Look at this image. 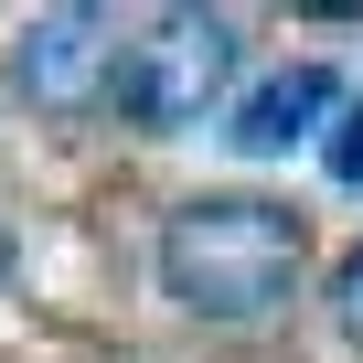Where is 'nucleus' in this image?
<instances>
[{
  "label": "nucleus",
  "instance_id": "f257e3e1",
  "mask_svg": "<svg viewBox=\"0 0 363 363\" xmlns=\"http://www.w3.org/2000/svg\"><path fill=\"white\" fill-rule=\"evenodd\" d=\"M160 278L193 320H267L299 289V214L257 193H203L160 225Z\"/></svg>",
  "mask_w": 363,
  "mask_h": 363
},
{
  "label": "nucleus",
  "instance_id": "f03ea898",
  "mask_svg": "<svg viewBox=\"0 0 363 363\" xmlns=\"http://www.w3.org/2000/svg\"><path fill=\"white\" fill-rule=\"evenodd\" d=\"M235 65H246V43H235L225 11H160V22L128 43V65H118V107H128L139 128H203V118L225 107Z\"/></svg>",
  "mask_w": 363,
  "mask_h": 363
},
{
  "label": "nucleus",
  "instance_id": "7ed1b4c3",
  "mask_svg": "<svg viewBox=\"0 0 363 363\" xmlns=\"http://www.w3.org/2000/svg\"><path fill=\"white\" fill-rule=\"evenodd\" d=\"M11 75H22V96H33V107L75 118V107H96V96L118 86V22H107V11H86V0H65V11H43V22L22 33Z\"/></svg>",
  "mask_w": 363,
  "mask_h": 363
},
{
  "label": "nucleus",
  "instance_id": "20e7f679",
  "mask_svg": "<svg viewBox=\"0 0 363 363\" xmlns=\"http://www.w3.org/2000/svg\"><path fill=\"white\" fill-rule=\"evenodd\" d=\"M320 118H342V86H331V65H278L267 86H246V96H235L225 139H235L246 160H278V150H299Z\"/></svg>",
  "mask_w": 363,
  "mask_h": 363
},
{
  "label": "nucleus",
  "instance_id": "39448f33",
  "mask_svg": "<svg viewBox=\"0 0 363 363\" xmlns=\"http://www.w3.org/2000/svg\"><path fill=\"white\" fill-rule=\"evenodd\" d=\"M320 160H331V182H363V107H342V118H331Z\"/></svg>",
  "mask_w": 363,
  "mask_h": 363
},
{
  "label": "nucleus",
  "instance_id": "423d86ee",
  "mask_svg": "<svg viewBox=\"0 0 363 363\" xmlns=\"http://www.w3.org/2000/svg\"><path fill=\"white\" fill-rule=\"evenodd\" d=\"M331 320H342V342H363V246L331 267Z\"/></svg>",
  "mask_w": 363,
  "mask_h": 363
},
{
  "label": "nucleus",
  "instance_id": "0eeeda50",
  "mask_svg": "<svg viewBox=\"0 0 363 363\" xmlns=\"http://www.w3.org/2000/svg\"><path fill=\"white\" fill-rule=\"evenodd\" d=\"M0 267H11V235H0Z\"/></svg>",
  "mask_w": 363,
  "mask_h": 363
}]
</instances>
